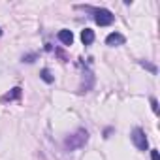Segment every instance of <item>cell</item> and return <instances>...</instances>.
<instances>
[{"instance_id":"10","label":"cell","mask_w":160,"mask_h":160,"mask_svg":"<svg viewBox=\"0 0 160 160\" xmlns=\"http://www.w3.org/2000/svg\"><path fill=\"white\" fill-rule=\"evenodd\" d=\"M36 58H38V55L36 53H30V55H25L23 57V62H34Z\"/></svg>"},{"instance_id":"3","label":"cell","mask_w":160,"mask_h":160,"mask_svg":"<svg viewBox=\"0 0 160 160\" xmlns=\"http://www.w3.org/2000/svg\"><path fill=\"white\" fill-rule=\"evenodd\" d=\"M130 139H132V143L139 149V151H147V147H149V141H147V136H145V132L139 128V126H136L134 130H132V134H130Z\"/></svg>"},{"instance_id":"11","label":"cell","mask_w":160,"mask_h":160,"mask_svg":"<svg viewBox=\"0 0 160 160\" xmlns=\"http://www.w3.org/2000/svg\"><path fill=\"white\" fill-rule=\"evenodd\" d=\"M151 106H152V111L158 113V102H156V98H151Z\"/></svg>"},{"instance_id":"9","label":"cell","mask_w":160,"mask_h":160,"mask_svg":"<svg viewBox=\"0 0 160 160\" xmlns=\"http://www.w3.org/2000/svg\"><path fill=\"white\" fill-rule=\"evenodd\" d=\"M139 64H141L143 68H147L151 73H156V72H158V70H156V66H152V64H149V62H145V60H139Z\"/></svg>"},{"instance_id":"1","label":"cell","mask_w":160,"mask_h":160,"mask_svg":"<svg viewBox=\"0 0 160 160\" xmlns=\"http://www.w3.org/2000/svg\"><path fill=\"white\" fill-rule=\"evenodd\" d=\"M87 141H89V132L85 128H79L75 134H72L70 138H66L64 147H66V151H75V149H81Z\"/></svg>"},{"instance_id":"2","label":"cell","mask_w":160,"mask_h":160,"mask_svg":"<svg viewBox=\"0 0 160 160\" xmlns=\"http://www.w3.org/2000/svg\"><path fill=\"white\" fill-rule=\"evenodd\" d=\"M92 13H94L96 25H100V27H109V25L115 21V15H113L108 8H94Z\"/></svg>"},{"instance_id":"12","label":"cell","mask_w":160,"mask_h":160,"mask_svg":"<svg viewBox=\"0 0 160 160\" xmlns=\"http://www.w3.org/2000/svg\"><path fill=\"white\" fill-rule=\"evenodd\" d=\"M151 160H160V156H158V151H156V149H152V151H151Z\"/></svg>"},{"instance_id":"5","label":"cell","mask_w":160,"mask_h":160,"mask_svg":"<svg viewBox=\"0 0 160 160\" xmlns=\"http://www.w3.org/2000/svg\"><path fill=\"white\" fill-rule=\"evenodd\" d=\"M57 38H58V42H60V43H64V45H72V43H73V32H72V30H68V28L58 30Z\"/></svg>"},{"instance_id":"8","label":"cell","mask_w":160,"mask_h":160,"mask_svg":"<svg viewBox=\"0 0 160 160\" xmlns=\"http://www.w3.org/2000/svg\"><path fill=\"white\" fill-rule=\"evenodd\" d=\"M40 77H42V79H43V81H45V83H49V85H51V83H53V81H55V77H53V75H51V72H49V70H47V68H43V70H42V72H40Z\"/></svg>"},{"instance_id":"7","label":"cell","mask_w":160,"mask_h":160,"mask_svg":"<svg viewBox=\"0 0 160 160\" xmlns=\"http://www.w3.org/2000/svg\"><path fill=\"white\" fill-rule=\"evenodd\" d=\"M94 30H91V28H85L83 32H81V42H83V45H92V42H94Z\"/></svg>"},{"instance_id":"13","label":"cell","mask_w":160,"mask_h":160,"mask_svg":"<svg viewBox=\"0 0 160 160\" xmlns=\"http://www.w3.org/2000/svg\"><path fill=\"white\" fill-rule=\"evenodd\" d=\"M0 36H2V28H0Z\"/></svg>"},{"instance_id":"4","label":"cell","mask_w":160,"mask_h":160,"mask_svg":"<svg viewBox=\"0 0 160 160\" xmlns=\"http://www.w3.org/2000/svg\"><path fill=\"white\" fill-rule=\"evenodd\" d=\"M124 42H126V38H124L121 32H111V34H108V38H106V45H111V47L122 45Z\"/></svg>"},{"instance_id":"6","label":"cell","mask_w":160,"mask_h":160,"mask_svg":"<svg viewBox=\"0 0 160 160\" xmlns=\"http://www.w3.org/2000/svg\"><path fill=\"white\" fill-rule=\"evenodd\" d=\"M21 87H15V89H12V92H8V94H4L2 98H0V102H12V100H19L21 98Z\"/></svg>"}]
</instances>
